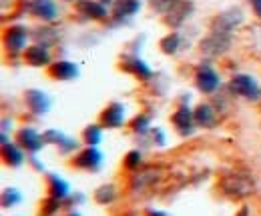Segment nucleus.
Returning <instances> with one entry per match:
<instances>
[{"label": "nucleus", "instance_id": "1", "mask_svg": "<svg viewBox=\"0 0 261 216\" xmlns=\"http://www.w3.org/2000/svg\"><path fill=\"white\" fill-rule=\"evenodd\" d=\"M229 92L235 96H241L249 102H257L261 100V88L257 80L251 74H235L229 80Z\"/></svg>", "mask_w": 261, "mask_h": 216}, {"label": "nucleus", "instance_id": "2", "mask_svg": "<svg viewBox=\"0 0 261 216\" xmlns=\"http://www.w3.org/2000/svg\"><path fill=\"white\" fill-rule=\"evenodd\" d=\"M245 20V14L239 6H231L227 10L219 12L211 20V32H221V34H233Z\"/></svg>", "mask_w": 261, "mask_h": 216}, {"label": "nucleus", "instance_id": "3", "mask_svg": "<svg viewBox=\"0 0 261 216\" xmlns=\"http://www.w3.org/2000/svg\"><path fill=\"white\" fill-rule=\"evenodd\" d=\"M231 34H221V32H211L209 36H205L201 42H199V50L203 56L207 58H219L231 48Z\"/></svg>", "mask_w": 261, "mask_h": 216}, {"label": "nucleus", "instance_id": "4", "mask_svg": "<svg viewBox=\"0 0 261 216\" xmlns=\"http://www.w3.org/2000/svg\"><path fill=\"white\" fill-rule=\"evenodd\" d=\"M195 86L197 90L203 94H215L221 88V76H219V72L209 62H201L197 66Z\"/></svg>", "mask_w": 261, "mask_h": 216}, {"label": "nucleus", "instance_id": "5", "mask_svg": "<svg viewBox=\"0 0 261 216\" xmlns=\"http://www.w3.org/2000/svg\"><path fill=\"white\" fill-rule=\"evenodd\" d=\"M29 36H31V34L27 30V26H22V24H12V26H8V28L4 30V36H2L6 52H8L10 56L24 54V50L29 48V46H27Z\"/></svg>", "mask_w": 261, "mask_h": 216}, {"label": "nucleus", "instance_id": "6", "mask_svg": "<svg viewBox=\"0 0 261 216\" xmlns=\"http://www.w3.org/2000/svg\"><path fill=\"white\" fill-rule=\"evenodd\" d=\"M221 190L223 194H227L231 198H245L253 192V182L247 178V176H241V174H227L221 178Z\"/></svg>", "mask_w": 261, "mask_h": 216}, {"label": "nucleus", "instance_id": "7", "mask_svg": "<svg viewBox=\"0 0 261 216\" xmlns=\"http://www.w3.org/2000/svg\"><path fill=\"white\" fill-rule=\"evenodd\" d=\"M72 166H76L81 170L97 172L102 168V152L98 150V146H87L72 158Z\"/></svg>", "mask_w": 261, "mask_h": 216}, {"label": "nucleus", "instance_id": "8", "mask_svg": "<svg viewBox=\"0 0 261 216\" xmlns=\"http://www.w3.org/2000/svg\"><path fill=\"white\" fill-rule=\"evenodd\" d=\"M42 136H44L46 144H55V146L59 148V152H61L63 156L72 155V152H74V150H79V146H81L76 138L66 136V134H63L61 130H57V128H48V130H44V132H42Z\"/></svg>", "mask_w": 261, "mask_h": 216}, {"label": "nucleus", "instance_id": "9", "mask_svg": "<svg viewBox=\"0 0 261 216\" xmlns=\"http://www.w3.org/2000/svg\"><path fill=\"white\" fill-rule=\"evenodd\" d=\"M24 102H27L29 110L33 112L34 116H44V114H48V110H50V106H53L50 96L44 92V90H40V88H29V90L24 92Z\"/></svg>", "mask_w": 261, "mask_h": 216}, {"label": "nucleus", "instance_id": "10", "mask_svg": "<svg viewBox=\"0 0 261 216\" xmlns=\"http://www.w3.org/2000/svg\"><path fill=\"white\" fill-rule=\"evenodd\" d=\"M171 122L173 126L177 128V132L181 134V136H191L193 132H195V112L187 106V104H181L175 112H173V116H171Z\"/></svg>", "mask_w": 261, "mask_h": 216}, {"label": "nucleus", "instance_id": "11", "mask_svg": "<svg viewBox=\"0 0 261 216\" xmlns=\"http://www.w3.org/2000/svg\"><path fill=\"white\" fill-rule=\"evenodd\" d=\"M193 2L191 0H177L173 6H171V10L165 14V22H167V26H171V28H179V26H183L185 22H187V18L193 14Z\"/></svg>", "mask_w": 261, "mask_h": 216}, {"label": "nucleus", "instance_id": "12", "mask_svg": "<svg viewBox=\"0 0 261 216\" xmlns=\"http://www.w3.org/2000/svg\"><path fill=\"white\" fill-rule=\"evenodd\" d=\"M16 142L20 144V148H24L27 152L31 155H36L38 150H42V146L46 144L44 136L36 130V128H31V126H24L16 132Z\"/></svg>", "mask_w": 261, "mask_h": 216}, {"label": "nucleus", "instance_id": "13", "mask_svg": "<svg viewBox=\"0 0 261 216\" xmlns=\"http://www.w3.org/2000/svg\"><path fill=\"white\" fill-rule=\"evenodd\" d=\"M22 58L33 68H42V66H50L53 64V56H50L48 44H42V42H34L33 46H29L24 50Z\"/></svg>", "mask_w": 261, "mask_h": 216}, {"label": "nucleus", "instance_id": "14", "mask_svg": "<svg viewBox=\"0 0 261 216\" xmlns=\"http://www.w3.org/2000/svg\"><path fill=\"white\" fill-rule=\"evenodd\" d=\"M27 10L34 18H40L44 22H53L59 18V6L55 0H31L27 4Z\"/></svg>", "mask_w": 261, "mask_h": 216}, {"label": "nucleus", "instance_id": "15", "mask_svg": "<svg viewBox=\"0 0 261 216\" xmlns=\"http://www.w3.org/2000/svg\"><path fill=\"white\" fill-rule=\"evenodd\" d=\"M0 142H2V158H4V164L12 166V168H18L24 164V148H20L18 142H10L8 140V134H2L0 136Z\"/></svg>", "mask_w": 261, "mask_h": 216}, {"label": "nucleus", "instance_id": "16", "mask_svg": "<svg viewBox=\"0 0 261 216\" xmlns=\"http://www.w3.org/2000/svg\"><path fill=\"white\" fill-rule=\"evenodd\" d=\"M100 126L102 128H121L125 124V106L121 102H111L100 112Z\"/></svg>", "mask_w": 261, "mask_h": 216}, {"label": "nucleus", "instance_id": "17", "mask_svg": "<svg viewBox=\"0 0 261 216\" xmlns=\"http://www.w3.org/2000/svg\"><path fill=\"white\" fill-rule=\"evenodd\" d=\"M79 16H83L85 20H105L109 16L107 6L98 0H79L74 4Z\"/></svg>", "mask_w": 261, "mask_h": 216}, {"label": "nucleus", "instance_id": "18", "mask_svg": "<svg viewBox=\"0 0 261 216\" xmlns=\"http://www.w3.org/2000/svg\"><path fill=\"white\" fill-rule=\"evenodd\" d=\"M79 64L70 60H57L48 66V74L55 78V80H61V82H70L79 76Z\"/></svg>", "mask_w": 261, "mask_h": 216}, {"label": "nucleus", "instance_id": "19", "mask_svg": "<svg viewBox=\"0 0 261 216\" xmlns=\"http://www.w3.org/2000/svg\"><path fill=\"white\" fill-rule=\"evenodd\" d=\"M163 170L161 168H155V166H147V168H139V172H135L133 180H130V188L137 192L145 190L149 184H155L159 178H161Z\"/></svg>", "mask_w": 261, "mask_h": 216}, {"label": "nucleus", "instance_id": "20", "mask_svg": "<svg viewBox=\"0 0 261 216\" xmlns=\"http://www.w3.org/2000/svg\"><path fill=\"white\" fill-rule=\"evenodd\" d=\"M123 68H125L127 72H130L133 76H137L139 80H151V78H153L151 66L143 60V58H139L137 54L125 56V58H123Z\"/></svg>", "mask_w": 261, "mask_h": 216}, {"label": "nucleus", "instance_id": "21", "mask_svg": "<svg viewBox=\"0 0 261 216\" xmlns=\"http://www.w3.org/2000/svg\"><path fill=\"white\" fill-rule=\"evenodd\" d=\"M193 112H195V124L199 128H213L217 124V108L209 102L197 104Z\"/></svg>", "mask_w": 261, "mask_h": 216}, {"label": "nucleus", "instance_id": "22", "mask_svg": "<svg viewBox=\"0 0 261 216\" xmlns=\"http://www.w3.org/2000/svg\"><path fill=\"white\" fill-rule=\"evenodd\" d=\"M46 184H48V194L59 200H66L70 196V184L57 172L46 174Z\"/></svg>", "mask_w": 261, "mask_h": 216}, {"label": "nucleus", "instance_id": "23", "mask_svg": "<svg viewBox=\"0 0 261 216\" xmlns=\"http://www.w3.org/2000/svg\"><path fill=\"white\" fill-rule=\"evenodd\" d=\"M141 10V0H115L113 4V18L115 20H125L135 16Z\"/></svg>", "mask_w": 261, "mask_h": 216}, {"label": "nucleus", "instance_id": "24", "mask_svg": "<svg viewBox=\"0 0 261 216\" xmlns=\"http://www.w3.org/2000/svg\"><path fill=\"white\" fill-rule=\"evenodd\" d=\"M159 48H161V52L167 54V56H175V54H179L185 48V38L179 32H169L167 36L161 38Z\"/></svg>", "mask_w": 261, "mask_h": 216}, {"label": "nucleus", "instance_id": "25", "mask_svg": "<svg viewBox=\"0 0 261 216\" xmlns=\"http://www.w3.org/2000/svg\"><path fill=\"white\" fill-rule=\"evenodd\" d=\"M93 198H95V202L100 204V206H109V204H113L117 198H119V188L115 184H100L95 190V194H93Z\"/></svg>", "mask_w": 261, "mask_h": 216}, {"label": "nucleus", "instance_id": "26", "mask_svg": "<svg viewBox=\"0 0 261 216\" xmlns=\"http://www.w3.org/2000/svg\"><path fill=\"white\" fill-rule=\"evenodd\" d=\"M83 140L87 146H98L102 140V126L100 124H89L83 132Z\"/></svg>", "mask_w": 261, "mask_h": 216}, {"label": "nucleus", "instance_id": "27", "mask_svg": "<svg viewBox=\"0 0 261 216\" xmlns=\"http://www.w3.org/2000/svg\"><path fill=\"white\" fill-rule=\"evenodd\" d=\"M0 202H2V208H14L22 202V192L18 188H4Z\"/></svg>", "mask_w": 261, "mask_h": 216}, {"label": "nucleus", "instance_id": "28", "mask_svg": "<svg viewBox=\"0 0 261 216\" xmlns=\"http://www.w3.org/2000/svg\"><path fill=\"white\" fill-rule=\"evenodd\" d=\"M130 128H133L135 134H139V138H141V136H147L149 130L153 128L151 116H149V114H137V116L133 118V122H130Z\"/></svg>", "mask_w": 261, "mask_h": 216}, {"label": "nucleus", "instance_id": "29", "mask_svg": "<svg viewBox=\"0 0 261 216\" xmlns=\"http://www.w3.org/2000/svg\"><path fill=\"white\" fill-rule=\"evenodd\" d=\"M141 140H147L151 146H159V148H163L165 144H167V134H165V130L161 128V126H153V128L149 130L147 136H141Z\"/></svg>", "mask_w": 261, "mask_h": 216}, {"label": "nucleus", "instance_id": "30", "mask_svg": "<svg viewBox=\"0 0 261 216\" xmlns=\"http://www.w3.org/2000/svg\"><path fill=\"white\" fill-rule=\"evenodd\" d=\"M63 202H65V200H59V198H55V196L48 194V198L42 202V210H40V214L57 216L59 214V210H61V206H63Z\"/></svg>", "mask_w": 261, "mask_h": 216}, {"label": "nucleus", "instance_id": "31", "mask_svg": "<svg viewBox=\"0 0 261 216\" xmlns=\"http://www.w3.org/2000/svg\"><path fill=\"white\" fill-rule=\"evenodd\" d=\"M143 166V155H141V150H129L127 156H125V168L127 170H139Z\"/></svg>", "mask_w": 261, "mask_h": 216}, {"label": "nucleus", "instance_id": "32", "mask_svg": "<svg viewBox=\"0 0 261 216\" xmlns=\"http://www.w3.org/2000/svg\"><path fill=\"white\" fill-rule=\"evenodd\" d=\"M175 2H177V0H151V8H153L155 12H159V14H167Z\"/></svg>", "mask_w": 261, "mask_h": 216}, {"label": "nucleus", "instance_id": "33", "mask_svg": "<svg viewBox=\"0 0 261 216\" xmlns=\"http://www.w3.org/2000/svg\"><path fill=\"white\" fill-rule=\"evenodd\" d=\"M65 202L68 204V206H74V208H76V206H81V204L87 202V196H85L83 192H74V194H70V196L66 198Z\"/></svg>", "mask_w": 261, "mask_h": 216}, {"label": "nucleus", "instance_id": "34", "mask_svg": "<svg viewBox=\"0 0 261 216\" xmlns=\"http://www.w3.org/2000/svg\"><path fill=\"white\" fill-rule=\"evenodd\" d=\"M29 164L33 166L36 172H44V166L40 164V160L36 158V155H31V158H29Z\"/></svg>", "mask_w": 261, "mask_h": 216}, {"label": "nucleus", "instance_id": "35", "mask_svg": "<svg viewBox=\"0 0 261 216\" xmlns=\"http://www.w3.org/2000/svg\"><path fill=\"white\" fill-rule=\"evenodd\" d=\"M249 4H251V8H253L255 16L261 18V0H249Z\"/></svg>", "mask_w": 261, "mask_h": 216}, {"label": "nucleus", "instance_id": "36", "mask_svg": "<svg viewBox=\"0 0 261 216\" xmlns=\"http://www.w3.org/2000/svg\"><path fill=\"white\" fill-rule=\"evenodd\" d=\"M147 216H169V212L159 210V208H149V210H147Z\"/></svg>", "mask_w": 261, "mask_h": 216}, {"label": "nucleus", "instance_id": "37", "mask_svg": "<svg viewBox=\"0 0 261 216\" xmlns=\"http://www.w3.org/2000/svg\"><path fill=\"white\" fill-rule=\"evenodd\" d=\"M12 128V120L8 118H2V134H8V130Z\"/></svg>", "mask_w": 261, "mask_h": 216}, {"label": "nucleus", "instance_id": "38", "mask_svg": "<svg viewBox=\"0 0 261 216\" xmlns=\"http://www.w3.org/2000/svg\"><path fill=\"white\" fill-rule=\"evenodd\" d=\"M235 216H249V208H247V206H243V208H241Z\"/></svg>", "mask_w": 261, "mask_h": 216}, {"label": "nucleus", "instance_id": "39", "mask_svg": "<svg viewBox=\"0 0 261 216\" xmlns=\"http://www.w3.org/2000/svg\"><path fill=\"white\" fill-rule=\"evenodd\" d=\"M98 2H102L105 6H111V4H115V0H98Z\"/></svg>", "mask_w": 261, "mask_h": 216}, {"label": "nucleus", "instance_id": "40", "mask_svg": "<svg viewBox=\"0 0 261 216\" xmlns=\"http://www.w3.org/2000/svg\"><path fill=\"white\" fill-rule=\"evenodd\" d=\"M65 216H81L79 212H68V214H65Z\"/></svg>", "mask_w": 261, "mask_h": 216}, {"label": "nucleus", "instance_id": "41", "mask_svg": "<svg viewBox=\"0 0 261 216\" xmlns=\"http://www.w3.org/2000/svg\"><path fill=\"white\" fill-rule=\"evenodd\" d=\"M65 2H79V0H65Z\"/></svg>", "mask_w": 261, "mask_h": 216}]
</instances>
